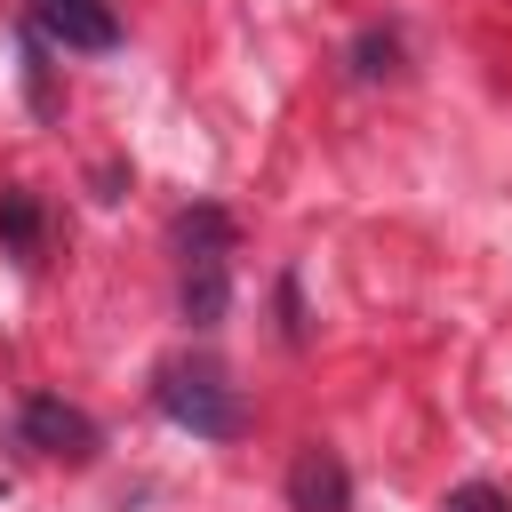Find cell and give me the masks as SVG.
Masks as SVG:
<instances>
[{"label":"cell","mask_w":512,"mask_h":512,"mask_svg":"<svg viewBox=\"0 0 512 512\" xmlns=\"http://www.w3.org/2000/svg\"><path fill=\"white\" fill-rule=\"evenodd\" d=\"M176 304L192 328H216L232 304V216L208 200L176 216Z\"/></svg>","instance_id":"obj_1"},{"label":"cell","mask_w":512,"mask_h":512,"mask_svg":"<svg viewBox=\"0 0 512 512\" xmlns=\"http://www.w3.org/2000/svg\"><path fill=\"white\" fill-rule=\"evenodd\" d=\"M152 400H160V416L184 424L192 440H232V432H240V392H232V376H224L216 360H168V368L152 376Z\"/></svg>","instance_id":"obj_2"},{"label":"cell","mask_w":512,"mask_h":512,"mask_svg":"<svg viewBox=\"0 0 512 512\" xmlns=\"http://www.w3.org/2000/svg\"><path fill=\"white\" fill-rule=\"evenodd\" d=\"M16 440H24L32 456H56V464H88V456L104 448L96 416H88V408H72L64 392H32V400L16 408Z\"/></svg>","instance_id":"obj_3"},{"label":"cell","mask_w":512,"mask_h":512,"mask_svg":"<svg viewBox=\"0 0 512 512\" xmlns=\"http://www.w3.org/2000/svg\"><path fill=\"white\" fill-rule=\"evenodd\" d=\"M32 40H48L64 56H104V48H120V16H112V0H32Z\"/></svg>","instance_id":"obj_4"},{"label":"cell","mask_w":512,"mask_h":512,"mask_svg":"<svg viewBox=\"0 0 512 512\" xmlns=\"http://www.w3.org/2000/svg\"><path fill=\"white\" fill-rule=\"evenodd\" d=\"M288 512H352V472H344V456L336 448H296V464H288Z\"/></svg>","instance_id":"obj_5"},{"label":"cell","mask_w":512,"mask_h":512,"mask_svg":"<svg viewBox=\"0 0 512 512\" xmlns=\"http://www.w3.org/2000/svg\"><path fill=\"white\" fill-rule=\"evenodd\" d=\"M0 248H8V256H24V264H40V256H48V208H40V192L0 184Z\"/></svg>","instance_id":"obj_6"},{"label":"cell","mask_w":512,"mask_h":512,"mask_svg":"<svg viewBox=\"0 0 512 512\" xmlns=\"http://www.w3.org/2000/svg\"><path fill=\"white\" fill-rule=\"evenodd\" d=\"M352 72H360V80L400 72V40H392V32H360V40H352Z\"/></svg>","instance_id":"obj_7"},{"label":"cell","mask_w":512,"mask_h":512,"mask_svg":"<svg viewBox=\"0 0 512 512\" xmlns=\"http://www.w3.org/2000/svg\"><path fill=\"white\" fill-rule=\"evenodd\" d=\"M440 512H512V496L504 488H488V480H464V488H448V504Z\"/></svg>","instance_id":"obj_8"},{"label":"cell","mask_w":512,"mask_h":512,"mask_svg":"<svg viewBox=\"0 0 512 512\" xmlns=\"http://www.w3.org/2000/svg\"><path fill=\"white\" fill-rule=\"evenodd\" d=\"M280 328L304 336V304H296V280H280Z\"/></svg>","instance_id":"obj_9"}]
</instances>
